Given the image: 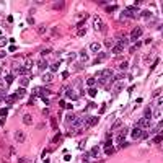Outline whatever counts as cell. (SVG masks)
Masks as SVG:
<instances>
[{"mask_svg": "<svg viewBox=\"0 0 163 163\" xmlns=\"http://www.w3.org/2000/svg\"><path fill=\"white\" fill-rule=\"evenodd\" d=\"M140 36H142V28H136V29L130 31V39H132V41L137 39V38H140Z\"/></svg>", "mask_w": 163, "mask_h": 163, "instance_id": "8992f818", "label": "cell"}, {"mask_svg": "<svg viewBox=\"0 0 163 163\" xmlns=\"http://www.w3.org/2000/svg\"><path fill=\"white\" fill-rule=\"evenodd\" d=\"M142 129H139V127H136V129H132L130 130V137L132 139H142Z\"/></svg>", "mask_w": 163, "mask_h": 163, "instance_id": "5b68a950", "label": "cell"}, {"mask_svg": "<svg viewBox=\"0 0 163 163\" xmlns=\"http://www.w3.org/2000/svg\"><path fill=\"white\" fill-rule=\"evenodd\" d=\"M93 29H95V31H103L104 29L103 20H101L100 16H95V18H93Z\"/></svg>", "mask_w": 163, "mask_h": 163, "instance_id": "6da1fadb", "label": "cell"}, {"mask_svg": "<svg viewBox=\"0 0 163 163\" xmlns=\"http://www.w3.org/2000/svg\"><path fill=\"white\" fill-rule=\"evenodd\" d=\"M23 122H25L26 126H29L33 122V118L29 116V114H25V116H23Z\"/></svg>", "mask_w": 163, "mask_h": 163, "instance_id": "8fae6325", "label": "cell"}, {"mask_svg": "<svg viewBox=\"0 0 163 163\" xmlns=\"http://www.w3.org/2000/svg\"><path fill=\"white\" fill-rule=\"evenodd\" d=\"M75 57H77V54H75V52H70V54H69V62H72V60L75 59Z\"/></svg>", "mask_w": 163, "mask_h": 163, "instance_id": "4316f807", "label": "cell"}, {"mask_svg": "<svg viewBox=\"0 0 163 163\" xmlns=\"http://www.w3.org/2000/svg\"><path fill=\"white\" fill-rule=\"evenodd\" d=\"M106 57H108V54H106V52H101V54L98 55V59L95 60V62H101V60H104Z\"/></svg>", "mask_w": 163, "mask_h": 163, "instance_id": "ffe728a7", "label": "cell"}, {"mask_svg": "<svg viewBox=\"0 0 163 163\" xmlns=\"http://www.w3.org/2000/svg\"><path fill=\"white\" fill-rule=\"evenodd\" d=\"M57 69H59V64H57V62H55L54 65H51V70H52V73H54V72L57 70Z\"/></svg>", "mask_w": 163, "mask_h": 163, "instance_id": "f546056e", "label": "cell"}, {"mask_svg": "<svg viewBox=\"0 0 163 163\" xmlns=\"http://www.w3.org/2000/svg\"><path fill=\"white\" fill-rule=\"evenodd\" d=\"M137 127H139V129H148V127H150V121L145 119V118H142V119L137 122Z\"/></svg>", "mask_w": 163, "mask_h": 163, "instance_id": "3957f363", "label": "cell"}, {"mask_svg": "<svg viewBox=\"0 0 163 163\" xmlns=\"http://www.w3.org/2000/svg\"><path fill=\"white\" fill-rule=\"evenodd\" d=\"M31 65H33V60L31 59H26V62H25V69L29 70V69H31Z\"/></svg>", "mask_w": 163, "mask_h": 163, "instance_id": "603a6c76", "label": "cell"}, {"mask_svg": "<svg viewBox=\"0 0 163 163\" xmlns=\"http://www.w3.org/2000/svg\"><path fill=\"white\" fill-rule=\"evenodd\" d=\"M16 98H21V96H25L26 95V91H25V88H20V90H16Z\"/></svg>", "mask_w": 163, "mask_h": 163, "instance_id": "2e32d148", "label": "cell"}, {"mask_svg": "<svg viewBox=\"0 0 163 163\" xmlns=\"http://www.w3.org/2000/svg\"><path fill=\"white\" fill-rule=\"evenodd\" d=\"M5 90H7V85H3V83L0 82V91H5Z\"/></svg>", "mask_w": 163, "mask_h": 163, "instance_id": "f35d334b", "label": "cell"}, {"mask_svg": "<svg viewBox=\"0 0 163 163\" xmlns=\"http://www.w3.org/2000/svg\"><path fill=\"white\" fill-rule=\"evenodd\" d=\"M5 55H7L5 51H0V59H5Z\"/></svg>", "mask_w": 163, "mask_h": 163, "instance_id": "ab89813d", "label": "cell"}, {"mask_svg": "<svg viewBox=\"0 0 163 163\" xmlns=\"http://www.w3.org/2000/svg\"><path fill=\"white\" fill-rule=\"evenodd\" d=\"M88 95H90V96H95V95H96V90H95V88H90V90H88Z\"/></svg>", "mask_w": 163, "mask_h": 163, "instance_id": "4dcf8cb0", "label": "cell"}, {"mask_svg": "<svg viewBox=\"0 0 163 163\" xmlns=\"http://www.w3.org/2000/svg\"><path fill=\"white\" fill-rule=\"evenodd\" d=\"M127 62H122V64H121V70H126V69H127Z\"/></svg>", "mask_w": 163, "mask_h": 163, "instance_id": "74e56055", "label": "cell"}, {"mask_svg": "<svg viewBox=\"0 0 163 163\" xmlns=\"http://www.w3.org/2000/svg\"><path fill=\"white\" fill-rule=\"evenodd\" d=\"M38 67H39V69H41V70H44V69L47 67V60L41 59V60H39V62H38Z\"/></svg>", "mask_w": 163, "mask_h": 163, "instance_id": "7c38bea8", "label": "cell"}, {"mask_svg": "<svg viewBox=\"0 0 163 163\" xmlns=\"http://www.w3.org/2000/svg\"><path fill=\"white\" fill-rule=\"evenodd\" d=\"M104 46L113 49V39H106V41H104Z\"/></svg>", "mask_w": 163, "mask_h": 163, "instance_id": "cb8c5ba5", "label": "cell"}, {"mask_svg": "<svg viewBox=\"0 0 163 163\" xmlns=\"http://www.w3.org/2000/svg\"><path fill=\"white\" fill-rule=\"evenodd\" d=\"M142 16L144 18H152V13L150 11H142Z\"/></svg>", "mask_w": 163, "mask_h": 163, "instance_id": "d4e9b609", "label": "cell"}, {"mask_svg": "<svg viewBox=\"0 0 163 163\" xmlns=\"http://www.w3.org/2000/svg\"><path fill=\"white\" fill-rule=\"evenodd\" d=\"M155 103H157V106H160V108H163V98H160V100H157Z\"/></svg>", "mask_w": 163, "mask_h": 163, "instance_id": "d6a6232c", "label": "cell"}, {"mask_svg": "<svg viewBox=\"0 0 163 163\" xmlns=\"http://www.w3.org/2000/svg\"><path fill=\"white\" fill-rule=\"evenodd\" d=\"M85 33H87V29H85V28H80L77 34H78V36H85Z\"/></svg>", "mask_w": 163, "mask_h": 163, "instance_id": "484cf974", "label": "cell"}, {"mask_svg": "<svg viewBox=\"0 0 163 163\" xmlns=\"http://www.w3.org/2000/svg\"><path fill=\"white\" fill-rule=\"evenodd\" d=\"M65 5V2H54V5H52V8L54 10H62Z\"/></svg>", "mask_w": 163, "mask_h": 163, "instance_id": "30bf717a", "label": "cell"}, {"mask_svg": "<svg viewBox=\"0 0 163 163\" xmlns=\"http://www.w3.org/2000/svg\"><path fill=\"white\" fill-rule=\"evenodd\" d=\"M18 163H28L26 158H18Z\"/></svg>", "mask_w": 163, "mask_h": 163, "instance_id": "60d3db41", "label": "cell"}, {"mask_svg": "<svg viewBox=\"0 0 163 163\" xmlns=\"http://www.w3.org/2000/svg\"><path fill=\"white\" fill-rule=\"evenodd\" d=\"M90 51L98 52V51H100V44H98V43H91V44H90Z\"/></svg>", "mask_w": 163, "mask_h": 163, "instance_id": "4fadbf2b", "label": "cell"}, {"mask_svg": "<svg viewBox=\"0 0 163 163\" xmlns=\"http://www.w3.org/2000/svg\"><path fill=\"white\" fill-rule=\"evenodd\" d=\"M80 57H82V60H87L88 57H87V52H85V51H82L80 52Z\"/></svg>", "mask_w": 163, "mask_h": 163, "instance_id": "1f68e13d", "label": "cell"}, {"mask_svg": "<svg viewBox=\"0 0 163 163\" xmlns=\"http://www.w3.org/2000/svg\"><path fill=\"white\" fill-rule=\"evenodd\" d=\"M87 122H90V126H96L98 124V118H87Z\"/></svg>", "mask_w": 163, "mask_h": 163, "instance_id": "9a60e30c", "label": "cell"}, {"mask_svg": "<svg viewBox=\"0 0 163 163\" xmlns=\"http://www.w3.org/2000/svg\"><path fill=\"white\" fill-rule=\"evenodd\" d=\"M75 121H77V116H75V114L70 113V114H67V116H65V122H67V126H72Z\"/></svg>", "mask_w": 163, "mask_h": 163, "instance_id": "52a82bcc", "label": "cell"}, {"mask_svg": "<svg viewBox=\"0 0 163 163\" xmlns=\"http://www.w3.org/2000/svg\"><path fill=\"white\" fill-rule=\"evenodd\" d=\"M126 134H127V129H126V127H124V129L121 130V134H119V136H118V139H116V142H118L119 145H121V144H122V142H124V136H126Z\"/></svg>", "mask_w": 163, "mask_h": 163, "instance_id": "9c48e42d", "label": "cell"}, {"mask_svg": "<svg viewBox=\"0 0 163 163\" xmlns=\"http://www.w3.org/2000/svg\"><path fill=\"white\" fill-rule=\"evenodd\" d=\"M144 118H145V119H150V118H152V109H150V108H147V109H145V113H144Z\"/></svg>", "mask_w": 163, "mask_h": 163, "instance_id": "e0dca14e", "label": "cell"}, {"mask_svg": "<svg viewBox=\"0 0 163 163\" xmlns=\"http://www.w3.org/2000/svg\"><path fill=\"white\" fill-rule=\"evenodd\" d=\"M54 80V73L52 72H49V73H44L43 75V82L44 83H49V82H52Z\"/></svg>", "mask_w": 163, "mask_h": 163, "instance_id": "ba28073f", "label": "cell"}, {"mask_svg": "<svg viewBox=\"0 0 163 163\" xmlns=\"http://www.w3.org/2000/svg\"><path fill=\"white\" fill-rule=\"evenodd\" d=\"M98 152H100V147H93L91 150H90V155H91V157H96Z\"/></svg>", "mask_w": 163, "mask_h": 163, "instance_id": "d6986e66", "label": "cell"}, {"mask_svg": "<svg viewBox=\"0 0 163 163\" xmlns=\"http://www.w3.org/2000/svg\"><path fill=\"white\" fill-rule=\"evenodd\" d=\"M104 152H106V155H113L114 152H116V148H114V147H106V150H104Z\"/></svg>", "mask_w": 163, "mask_h": 163, "instance_id": "ac0fdd59", "label": "cell"}, {"mask_svg": "<svg viewBox=\"0 0 163 163\" xmlns=\"http://www.w3.org/2000/svg\"><path fill=\"white\" fill-rule=\"evenodd\" d=\"M15 100H16V95H10V96H5V101H7L8 104L15 103Z\"/></svg>", "mask_w": 163, "mask_h": 163, "instance_id": "5bb4252c", "label": "cell"}, {"mask_svg": "<svg viewBox=\"0 0 163 163\" xmlns=\"http://www.w3.org/2000/svg\"><path fill=\"white\" fill-rule=\"evenodd\" d=\"M44 31H46V26H44V25H43V26H39V28H38V33H39V34H43Z\"/></svg>", "mask_w": 163, "mask_h": 163, "instance_id": "836d02e7", "label": "cell"}, {"mask_svg": "<svg viewBox=\"0 0 163 163\" xmlns=\"http://www.w3.org/2000/svg\"><path fill=\"white\" fill-rule=\"evenodd\" d=\"M28 82H29L28 78H21V82H20V83H21L23 87H26V85H28Z\"/></svg>", "mask_w": 163, "mask_h": 163, "instance_id": "d590c367", "label": "cell"}, {"mask_svg": "<svg viewBox=\"0 0 163 163\" xmlns=\"http://www.w3.org/2000/svg\"><path fill=\"white\" fill-rule=\"evenodd\" d=\"M13 139H15L16 142H20V144H21V142L26 140V136H25V132H23V130H15V134H13Z\"/></svg>", "mask_w": 163, "mask_h": 163, "instance_id": "7a4b0ae2", "label": "cell"}, {"mask_svg": "<svg viewBox=\"0 0 163 163\" xmlns=\"http://www.w3.org/2000/svg\"><path fill=\"white\" fill-rule=\"evenodd\" d=\"M162 28H163V26H162Z\"/></svg>", "mask_w": 163, "mask_h": 163, "instance_id": "f6af8a7d", "label": "cell"}, {"mask_svg": "<svg viewBox=\"0 0 163 163\" xmlns=\"http://www.w3.org/2000/svg\"><path fill=\"white\" fill-rule=\"evenodd\" d=\"M51 124H52V127H57V122H55V118H51Z\"/></svg>", "mask_w": 163, "mask_h": 163, "instance_id": "8d00e7d4", "label": "cell"}, {"mask_svg": "<svg viewBox=\"0 0 163 163\" xmlns=\"http://www.w3.org/2000/svg\"><path fill=\"white\" fill-rule=\"evenodd\" d=\"M52 142H54V144H57V142H60V134H57V136H55L54 139H52Z\"/></svg>", "mask_w": 163, "mask_h": 163, "instance_id": "e575fe53", "label": "cell"}, {"mask_svg": "<svg viewBox=\"0 0 163 163\" xmlns=\"http://www.w3.org/2000/svg\"><path fill=\"white\" fill-rule=\"evenodd\" d=\"M87 85H88V87H95V85H96V80H95V78H93V77H91V78H88V80H87Z\"/></svg>", "mask_w": 163, "mask_h": 163, "instance_id": "44dd1931", "label": "cell"}, {"mask_svg": "<svg viewBox=\"0 0 163 163\" xmlns=\"http://www.w3.org/2000/svg\"><path fill=\"white\" fill-rule=\"evenodd\" d=\"M114 8H116V7H114V5H111V7H106V11H113Z\"/></svg>", "mask_w": 163, "mask_h": 163, "instance_id": "b9f144b4", "label": "cell"}, {"mask_svg": "<svg viewBox=\"0 0 163 163\" xmlns=\"http://www.w3.org/2000/svg\"><path fill=\"white\" fill-rule=\"evenodd\" d=\"M162 140H163V132H160V134H157V136H155L153 142H162Z\"/></svg>", "mask_w": 163, "mask_h": 163, "instance_id": "7402d4cb", "label": "cell"}, {"mask_svg": "<svg viewBox=\"0 0 163 163\" xmlns=\"http://www.w3.org/2000/svg\"><path fill=\"white\" fill-rule=\"evenodd\" d=\"M162 11H163V7H162Z\"/></svg>", "mask_w": 163, "mask_h": 163, "instance_id": "ee69618b", "label": "cell"}, {"mask_svg": "<svg viewBox=\"0 0 163 163\" xmlns=\"http://www.w3.org/2000/svg\"><path fill=\"white\" fill-rule=\"evenodd\" d=\"M65 96H67V98H70V100H73V101H77V100L80 98V95H78V93H75L73 90H72V88H69V90L65 91Z\"/></svg>", "mask_w": 163, "mask_h": 163, "instance_id": "277c9868", "label": "cell"}, {"mask_svg": "<svg viewBox=\"0 0 163 163\" xmlns=\"http://www.w3.org/2000/svg\"><path fill=\"white\" fill-rule=\"evenodd\" d=\"M157 129H158V130H160V129H163V119L160 121V122H158V127H157Z\"/></svg>", "mask_w": 163, "mask_h": 163, "instance_id": "7bdbcfd3", "label": "cell"}, {"mask_svg": "<svg viewBox=\"0 0 163 163\" xmlns=\"http://www.w3.org/2000/svg\"><path fill=\"white\" fill-rule=\"evenodd\" d=\"M7 113H8V109H5V108H3V109H0V116H2V118H5Z\"/></svg>", "mask_w": 163, "mask_h": 163, "instance_id": "83f0119b", "label": "cell"}, {"mask_svg": "<svg viewBox=\"0 0 163 163\" xmlns=\"http://www.w3.org/2000/svg\"><path fill=\"white\" fill-rule=\"evenodd\" d=\"M5 82H7V83H11V82H13V75H7L5 77Z\"/></svg>", "mask_w": 163, "mask_h": 163, "instance_id": "f1b7e54d", "label": "cell"}]
</instances>
